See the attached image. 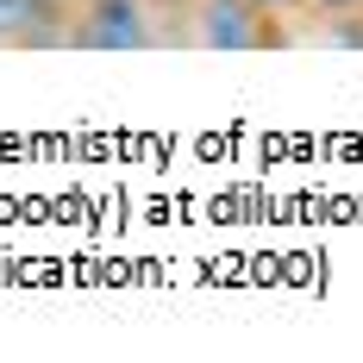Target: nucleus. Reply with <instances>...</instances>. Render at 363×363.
Listing matches in <instances>:
<instances>
[{
    "label": "nucleus",
    "instance_id": "1",
    "mask_svg": "<svg viewBox=\"0 0 363 363\" xmlns=\"http://www.w3.org/2000/svg\"><path fill=\"white\" fill-rule=\"evenodd\" d=\"M157 38L163 26L150 0H82L69 13V44L82 50H145Z\"/></svg>",
    "mask_w": 363,
    "mask_h": 363
},
{
    "label": "nucleus",
    "instance_id": "5",
    "mask_svg": "<svg viewBox=\"0 0 363 363\" xmlns=\"http://www.w3.org/2000/svg\"><path fill=\"white\" fill-rule=\"evenodd\" d=\"M307 6H313V13H332V19H345V13L363 6V0H307Z\"/></svg>",
    "mask_w": 363,
    "mask_h": 363
},
{
    "label": "nucleus",
    "instance_id": "2",
    "mask_svg": "<svg viewBox=\"0 0 363 363\" xmlns=\"http://www.w3.org/2000/svg\"><path fill=\"white\" fill-rule=\"evenodd\" d=\"M194 44L207 50H257L269 44V19L257 13V0H194Z\"/></svg>",
    "mask_w": 363,
    "mask_h": 363
},
{
    "label": "nucleus",
    "instance_id": "4",
    "mask_svg": "<svg viewBox=\"0 0 363 363\" xmlns=\"http://www.w3.org/2000/svg\"><path fill=\"white\" fill-rule=\"evenodd\" d=\"M301 6H307V0H257L263 19H289V13H301Z\"/></svg>",
    "mask_w": 363,
    "mask_h": 363
},
{
    "label": "nucleus",
    "instance_id": "3",
    "mask_svg": "<svg viewBox=\"0 0 363 363\" xmlns=\"http://www.w3.org/2000/svg\"><path fill=\"white\" fill-rule=\"evenodd\" d=\"M69 0H0V44H69Z\"/></svg>",
    "mask_w": 363,
    "mask_h": 363
}]
</instances>
